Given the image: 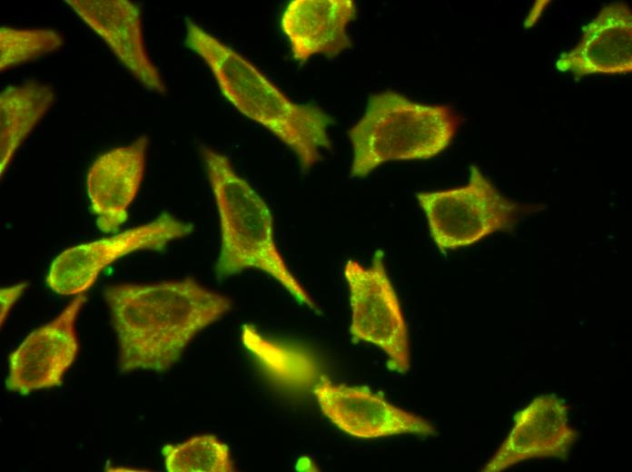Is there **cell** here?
I'll return each mask as SVG.
<instances>
[{
	"instance_id": "1",
	"label": "cell",
	"mask_w": 632,
	"mask_h": 472,
	"mask_svg": "<svg viewBox=\"0 0 632 472\" xmlns=\"http://www.w3.org/2000/svg\"><path fill=\"white\" fill-rule=\"evenodd\" d=\"M121 372L165 371L190 342L226 315L232 300L195 280L119 283L105 287Z\"/></svg>"
},
{
	"instance_id": "2",
	"label": "cell",
	"mask_w": 632,
	"mask_h": 472,
	"mask_svg": "<svg viewBox=\"0 0 632 472\" xmlns=\"http://www.w3.org/2000/svg\"><path fill=\"white\" fill-rule=\"evenodd\" d=\"M185 25V44L208 66L223 97L287 146L302 172L321 162L332 146L333 118L317 105L292 101L253 63L197 23L187 19Z\"/></svg>"
},
{
	"instance_id": "3",
	"label": "cell",
	"mask_w": 632,
	"mask_h": 472,
	"mask_svg": "<svg viewBox=\"0 0 632 472\" xmlns=\"http://www.w3.org/2000/svg\"><path fill=\"white\" fill-rule=\"evenodd\" d=\"M200 152L219 218L217 276L226 278L244 270H259L278 281L299 303L320 314L319 307L279 251L268 204L225 154L203 144Z\"/></svg>"
},
{
	"instance_id": "4",
	"label": "cell",
	"mask_w": 632,
	"mask_h": 472,
	"mask_svg": "<svg viewBox=\"0 0 632 472\" xmlns=\"http://www.w3.org/2000/svg\"><path fill=\"white\" fill-rule=\"evenodd\" d=\"M459 118L447 104H426L386 90L372 94L348 136L351 176L362 178L390 161L426 160L451 143Z\"/></svg>"
},
{
	"instance_id": "5",
	"label": "cell",
	"mask_w": 632,
	"mask_h": 472,
	"mask_svg": "<svg viewBox=\"0 0 632 472\" xmlns=\"http://www.w3.org/2000/svg\"><path fill=\"white\" fill-rule=\"evenodd\" d=\"M435 245L442 252L472 245L487 236L511 230L520 206L503 196L475 165L466 184L416 194Z\"/></svg>"
},
{
	"instance_id": "6",
	"label": "cell",
	"mask_w": 632,
	"mask_h": 472,
	"mask_svg": "<svg viewBox=\"0 0 632 472\" xmlns=\"http://www.w3.org/2000/svg\"><path fill=\"white\" fill-rule=\"evenodd\" d=\"M343 274L350 292L351 340L373 344L385 353L390 369L406 373L410 363L408 327L382 251H375L368 267L348 260Z\"/></svg>"
},
{
	"instance_id": "7",
	"label": "cell",
	"mask_w": 632,
	"mask_h": 472,
	"mask_svg": "<svg viewBox=\"0 0 632 472\" xmlns=\"http://www.w3.org/2000/svg\"><path fill=\"white\" fill-rule=\"evenodd\" d=\"M193 230L191 222L163 211L147 223L64 250L52 261L46 284L59 295L83 294L115 261L139 251H162Z\"/></svg>"
},
{
	"instance_id": "8",
	"label": "cell",
	"mask_w": 632,
	"mask_h": 472,
	"mask_svg": "<svg viewBox=\"0 0 632 472\" xmlns=\"http://www.w3.org/2000/svg\"><path fill=\"white\" fill-rule=\"evenodd\" d=\"M86 301L80 294L51 321L32 331L9 355L7 389L27 395L58 387L79 351L77 317Z\"/></svg>"
},
{
	"instance_id": "9",
	"label": "cell",
	"mask_w": 632,
	"mask_h": 472,
	"mask_svg": "<svg viewBox=\"0 0 632 472\" xmlns=\"http://www.w3.org/2000/svg\"><path fill=\"white\" fill-rule=\"evenodd\" d=\"M322 413L341 431L363 439L414 434L434 436L430 421L364 387L335 384L325 375L312 389Z\"/></svg>"
},
{
	"instance_id": "10",
	"label": "cell",
	"mask_w": 632,
	"mask_h": 472,
	"mask_svg": "<svg viewBox=\"0 0 632 472\" xmlns=\"http://www.w3.org/2000/svg\"><path fill=\"white\" fill-rule=\"evenodd\" d=\"M578 437L566 402L554 394L537 396L514 415L508 435L481 471L501 472L531 459L566 460Z\"/></svg>"
},
{
	"instance_id": "11",
	"label": "cell",
	"mask_w": 632,
	"mask_h": 472,
	"mask_svg": "<svg viewBox=\"0 0 632 472\" xmlns=\"http://www.w3.org/2000/svg\"><path fill=\"white\" fill-rule=\"evenodd\" d=\"M64 3L146 89L164 94L166 86L147 52L140 7L129 0H65Z\"/></svg>"
},
{
	"instance_id": "12",
	"label": "cell",
	"mask_w": 632,
	"mask_h": 472,
	"mask_svg": "<svg viewBox=\"0 0 632 472\" xmlns=\"http://www.w3.org/2000/svg\"><path fill=\"white\" fill-rule=\"evenodd\" d=\"M148 146V136L141 135L103 152L89 168L87 196L101 231L115 233L126 221L143 179Z\"/></svg>"
},
{
	"instance_id": "13",
	"label": "cell",
	"mask_w": 632,
	"mask_h": 472,
	"mask_svg": "<svg viewBox=\"0 0 632 472\" xmlns=\"http://www.w3.org/2000/svg\"><path fill=\"white\" fill-rule=\"evenodd\" d=\"M557 68L575 78L632 71V13L623 2L605 5L586 25L579 42L560 54Z\"/></svg>"
},
{
	"instance_id": "14",
	"label": "cell",
	"mask_w": 632,
	"mask_h": 472,
	"mask_svg": "<svg viewBox=\"0 0 632 472\" xmlns=\"http://www.w3.org/2000/svg\"><path fill=\"white\" fill-rule=\"evenodd\" d=\"M353 0H292L281 16V28L292 57L305 63L322 54L335 57L352 45L349 25L357 17Z\"/></svg>"
},
{
	"instance_id": "15",
	"label": "cell",
	"mask_w": 632,
	"mask_h": 472,
	"mask_svg": "<svg viewBox=\"0 0 632 472\" xmlns=\"http://www.w3.org/2000/svg\"><path fill=\"white\" fill-rule=\"evenodd\" d=\"M241 337L267 379L280 388L313 389L324 375L320 359L304 345L267 338L251 324L242 326Z\"/></svg>"
},
{
	"instance_id": "16",
	"label": "cell",
	"mask_w": 632,
	"mask_h": 472,
	"mask_svg": "<svg viewBox=\"0 0 632 472\" xmlns=\"http://www.w3.org/2000/svg\"><path fill=\"white\" fill-rule=\"evenodd\" d=\"M55 101V92L38 81L8 85L0 94V173Z\"/></svg>"
},
{
	"instance_id": "17",
	"label": "cell",
	"mask_w": 632,
	"mask_h": 472,
	"mask_svg": "<svg viewBox=\"0 0 632 472\" xmlns=\"http://www.w3.org/2000/svg\"><path fill=\"white\" fill-rule=\"evenodd\" d=\"M169 472L234 471L229 447L213 435H199L163 448Z\"/></svg>"
},
{
	"instance_id": "18",
	"label": "cell",
	"mask_w": 632,
	"mask_h": 472,
	"mask_svg": "<svg viewBox=\"0 0 632 472\" xmlns=\"http://www.w3.org/2000/svg\"><path fill=\"white\" fill-rule=\"evenodd\" d=\"M63 45L60 33L49 28H0V70L5 72L53 53Z\"/></svg>"
},
{
	"instance_id": "19",
	"label": "cell",
	"mask_w": 632,
	"mask_h": 472,
	"mask_svg": "<svg viewBox=\"0 0 632 472\" xmlns=\"http://www.w3.org/2000/svg\"><path fill=\"white\" fill-rule=\"evenodd\" d=\"M28 282L23 281L10 287L2 288L0 290V317L1 327H3L10 310L16 303L17 300L22 296L27 289Z\"/></svg>"
}]
</instances>
